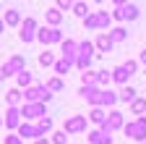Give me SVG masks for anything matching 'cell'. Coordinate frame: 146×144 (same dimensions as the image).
<instances>
[{
    "label": "cell",
    "mask_w": 146,
    "mask_h": 144,
    "mask_svg": "<svg viewBox=\"0 0 146 144\" xmlns=\"http://www.w3.org/2000/svg\"><path fill=\"white\" fill-rule=\"evenodd\" d=\"M110 24H112V13H107V11H94L91 16L84 19V29H102V31H107Z\"/></svg>",
    "instance_id": "obj_1"
},
{
    "label": "cell",
    "mask_w": 146,
    "mask_h": 144,
    "mask_svg": "<svg viewBox=\"0 0 146 144\" xmlns=\"http://www.w3.org/2000/svg\"><path fill=\"white\" fill-rule=\"evenodd\" d=\"M123 131H125L128 139L143 144V141H146V115H141V118H136V121H131V123H125Z\"/></svg>",
    "instance_id": "obj_2"
},
{
    "label": "cell",
    "mask_w": 146,
    "mask_h": 144,
    "mask_svg": "<svg viewBox=\"0 0 146 144\" xmlns=\"http://www.w3.org/2000/svg\"><path fill=\"white\" fill-rule=\"evenodd\" d=\"M21 115H24V121H36L39 123L47 115V107L42 102H24L21 105Z\"/></svg>",
    "instance_id": "obj_3"
},
{
    "label": "cell",
    "mask_w": 146,
    "mask_h": 144,
    "mask_svg": "<svg viewBox=\"0 0 146 144\" xmlns=\"http://www.w3.org/2000/svg\"><path fill=\"white\" fill-rule=\"evenodd\" d=\"M24 100H26V102H42V105H44V102L52 100V92H50L44 84H36V86H29L26 92H24Z\"/></svg>",
    "instance_id": "obj_4"
},
{
    "label": "cell",
    "mask_w": 146,
    "mask_h": 144,
    "mask_svg": "<svg viewBox=\"0 0 146 144\" xmlns=\"http://www.w3.org/2000/svg\"><path fill=\"white\" fill-rule=\"evenodd\" d=\"M138 71V63L136 60H128V63H123V66H117L115 71H112V81H117V84H128V79H131L133 74Z\"/></svg>",
    "instance_id": "obj_5"
},
{
    "label": "cell",
    "mask_w": 146,
    "mask_h": 144,
    "mask_svg": "<svg viewBox=\"0 0 146 144\" xmlns=\"http://www.w3.org/2000/svg\"><path fill=\"white\" fill-rule=\"evenodd\" d=\"M112 19H117V21H136L138 19V5H133V3H117Z\"/></svg>",
    "instance_id": "obj_6"
},
{
    "label": "cell",
    "mask_w": 146,
    "mask_h": 144,
    "mask_svg": "<svg viewBox=\"0 0 146 144\" xmlns=\"http://www.w3.org/2000/svg\"><path fill=\"white\" fill-rule=\"evenodd\" d=\"M36 40H39L42 45H63V31L60 29H52V26H42L39 31H36Z\"/></svg>",
    "instance_id": "obj_7"
},
{
    "label": "cell",
    "mask_w": 146,
    "mask_h": 144,
    "mask_svg": "<svg viewBox=\"0 0 146 144\" xmlns=\"http://www.w3.org/2000/svg\"><path fill=\"white\" fill-rule=\"evenodd\" d=\"M36 19H31V16H26L24 19V24H21V31H18V37H21V42L24 45H29V42H34L36 40Z\"/></svg>",
    "instance_id": "obj_8"
},
{
    "label": "cell",
    "mask_w": 146,
    "mask_h": 144,
    "mask_svg": "<svg viewBox=\"0 0 146 144\" xmlns=\"http://www.w3.org/2000/svg\"><path fill=\"white\" fill-rule=\"evenodd\" d=\"M63 131L65 134H81V131H86V115H70V118H65Z\"/></svg>",
    "instance_id": "obj_9"
},
{
    "label": "cell",
    "mask_w": 146,
    "mask_h": 144,
    "mask_svg": "<svg viewBox=\"0 0 146 144\" xmlns=\"http://www.w3.org/2000/svg\"><path fill=\"white\" fill-rule=\"evenodd\" d=\"M117 129H125V121H123V113L112 110V113H107V121H104V126H102V131L112 134V131H117Z\"/></svg>",
    "instance_id": "obj_10"
},
{
    "label": "cell",
    "mask_w": 146,
    "mask_h": 144,
    "mask_svg": "<svg viewBox=\"0 0 146 144\" xmlns=\"http://www.w3.org/2000/svg\"><path fill=\"white\" fill-rule=\"evenodd\" d=\"M3 123H5V129L18 131V126H21V107H8V110H5V118H3Z\"/></svg>",
    "instance_id": "obj_11"
},
{
    "label": "cell",
    "mask_w": 146,
    "mask_h": 144,
    "mask_svg": "<svg viewBox=\"0 0 146 144\" xmlns=\"http://www.w3.org/2000/svg\"><path fill=\"white\" fill-rule=\"evenodd\" d=\"M24 66H26V63H24V55H11V60L3 66V68H5V76H13V74L18 76L21 71H26Z\"/></svg>",
    "instance_id": "obj_12"
},
{
    "label": "cell",
    "mask_w": 146,
    "mask_h": 144,
    "mask_svg": "<svg viewBox=\"0 0 146 144\" xmlns=\"http://www.w3.org/2000/svg\"><path fill=\"white\" fill-rule=\"evenodd\" d=\"M18 136H21L24 141H26V139H34V141H36V139H42L39 129H36L34 123H26V121H24L21 126H18Z\"/></svg>",
    "instance_id": "obj_13"
},
{
    "label": "cell",
    "mask_w": 146,
    "mask_h": 144,
    "mask_svg": "<svg viewBox=\"0 0 146 144\" xmlns=\"http://www.w3.org/2000/svg\"><path fill=\"white\" fill-rule=\"evenodd\" d=\"M112 37H110V31H99V37L94 40V47L99 50V52H110V50H112Z\"/></svg>",
    "instance_id": "obj_14"
},
{
    "label": "cell",
    "mask_w": 146,
    "mask_h": 144,
    "mask_svg": "<svg viewBox=\"0 0 146 144\" xmlns=\"http://www.w3.org/2000/svg\"><path fill=\"white\" fill-rule=\"evenodd\" d=\"M89 144H112V134H107V131L97 129V131L89 134Z\"/></svg>",
    "instance_id": "obj_15"
},
{
    "label": "cell",
    "mask_w": 146,
    "mask_h": 144,
    "mask_svg": "<svg viewBox=\"0 0 146 144\" xmlns=\"http://www.w3.org/2000/svg\"><path fill=\"white\" fill-rule=\"evenodd\" d=\"M63 58L76 60V58H78V42H73V40H63Z\"/></svg>",
    "instance_id": "obj_16"
},
{
    "label": "cell",
    "mask_w": 146,
    "mask_h": 144,
    "mask_svg": "<svg viewBox=\"0 0 146 144\" xmlns=\"http://www.w3.org/2000/svg\"><path fill=\"white\" fill-rule=\"evenodd\" d=\"M115 102H120V100H117V94H115V92H110V89H102V94H99V102H97V107H112Z\"/></svg>",
    "instance_id": "obj_17"
},
{
    "label": "cell",
    "mask_w": 146,
    "mask_h": 144,
    "mask_svg": "<svg viewBox=\"0 0 146 144\" xmlns=\"http://www.w3.org/2000/svg\"><path fill=\"white\" fill-rule=\"evenodd\" d=\"M24 100V92H21V89H8V92H5V102H8V107H18V102H21Z\"/></svg>",
    "instance_id": "obj_18"
},
{
    "label": "cell",
    "mask_w": 146,
    "mask_h": 144,
    "mask_svg": "<svg viewBox=\"0 0 146 144\" xmlns=\"http://www.w3.org/2000/svg\"><path fill=\"white\" fill-rule=\"evenodd\" d=\"M24 21H21V11L18 8H11V11H5V26H21Z\"/></svg>",
    "instance_id": "obj_19"
},
{
    "label": "cell",
    "mask_w": 146,
    "mask_h": 144,
    "mask_svg": "<svg viewBox=\"0 0 146 144\" xmlns=\"http://www.w3.org/2000/svg\"><path fill=\"white\" fill-rule=\"evenodd\" d=\"M81 84L84 86H97L99 84V71H84V74H81Z\"/></svg>",
    "instance_id": "obj_20"
},
{
    "label": "cell",
    "mask_w": 146,
    "mask_h": 144,
    "mask_svg": "<svg viewBox=\"0 0 146 144\" xmlns=\"http://www.w3.org/2000/svg\"><path fill=\"white\" fill-rule=\"evenodd\" d=\"M73 66H76V60H68V58H60L58 63H55V74H58V76L63 79V76L68 74V71H70Z\"/></svg>",
    "instance_id": "obj_21"
},
{
    "label": "cell",
    "mask_w": 146,
    "mask_h": 144,
    "mask_svg": "<svg viewBox=\"0 0 146 144\" xmlns=\"http://www.w3.org/2000/svg\"><path fill=\"white\" fill-rule=\"evenodd\" d=\"M86 118H89L91 123H97L99 129H102V126H104V121H107V113L102 110V107H91V113H89Z\"/></svg>",
    "instance_id": "obj_22"
},
{
    "label": "cell",
    "mask_w": 146,
    "mask_h": 144,
    "mask_svg": "<svg viewBox=\"0 0 146 144\" xmlns=\"http://www.w3.org/2000/svg\"><path fill=\"white\" fill-rule=\"evenodd\" d=\"M44 19H47V24H50L52 29H60V21H63V13H60L58 8H52V11H47V13H44Z\"/></svg>",
    "instance_id": "obj_23"
},
{
    "label": "cell",
    "mask_w": 146,
    "mask_h": 144,
    "mask_svg": "<svg viewBox=\"0 0 146 144\" xmlns=\"http://www.w3.org/2000/svg\"><path fill=\"white\" fill-rule=\"evenodd\" d=\"M117 100H120V102H136V89H133L131 84H125V86L120 89V94H117Z\"/></svg>",
    "instance_id": "obj_24"
},
{
    "label": "cell",
    "mask_w": 146,
    "mask_h": 144,
    "mask_svg": "<svg viewBox=\"0 0 146 144\" xmlns=\"http://www.w3.org/2000/svg\"><path fill=\"white\" fill-rule=\"evenodd\" d=\"M131 113L138 115V118L146 113V100H143V97H136V102H131Z\"/></svg>",
    "instance_id": "obj_25"
},
{
    "label": "cell",
    "mask_w": 146,
    "mask_h": 144,
    "mask_svg": "<svg viewBox=\"0 0 146 144\" xmlns=\"http://www.w3.org/2000/svg\"><path fill=\"white\" fill-rule=\"evenodd\" d=\"M94 42H89V40H84V42H78V55H86V58H91L94 55Z\"/></svg>",
    "instance_id": "obj_26"
},
{
    "label": "cell",
    "mask_w": 146,
    "mask_h": 144,
    "mask_svg": "<svg viewBox=\"0 0 146 144\" xmlns=\"http://www.w3.org/2000/svg\"><path fill=\"white\" fill-rule=\"evenodd\" d=\"M16 84H18V89L24 86V92H26V89L31 86V74H29V71H21V74L16 76Z\"/></svg>",
    "instance_id": "obj_27"
},
{
    "label": "cell",
    "mask_w": 146,
    "mask_h": 144,
    "mask_svg": "<svg viewBox=\"0 0 146 144\" xmlns=\"http://www.w3.org/2000/svg\"><path fill=\"white\" fill-rule=\"evenodd\" d=\"M44 86L50 89V92H63V89H65V81H63L60 76H55V79H50V81H47Z\"/></svg>",
    "instance_id": "obj_28"
},
{
    "label": "cell",
    "mask_w": 146,
    "mask_h": 144,
    "mask_svg": "<svg viewBox=\"0 0 146 144\" xmlns=\"http://www.w3.org/2000/svg\"><path fill=\"white\" fill-rule=\"evenodd\" d=\"M55 63H58V60H55V55H52V52H47V50H44L42 55H39V66H42V68H50V66L55 68Z\"/></svg>",
    "instance_id": "obj_29"
},
{
    "label": "cell",
    "mask_w": 146,
    "mask_h": 144,
    "mask_svg": "<svg viewBox=\"0 0 146 144\" xmlns=\"http://www.w3.org/2000/svg\"><path fill=\"white\" fill-rule=\"evenodd\" d=\"M73 13L81 16V19H86V16H91V8L86 3H73Z\"/></svg>",
    "instance_id": "obj_30"
},
{
    "label": "cell",
    "mask_w": 146,
    "mask_h": 144,
    "mask_svg": "<svg viewBox=\"0 0 146 144\" xmlns=\"http://www.w3.org/2000/svg\"><path fill=\"white\" fill-rule=\"evenodd\" d=\"M110 37H112V42H123V40L128 37V31H125L123 26H117V29H112V31H110Z\"/></svg>",
    "instance_id": "obj_31"
},
{
    "label": "cell",
    "mask_w": 146,
    "mask_h": 144,
    "mask_svg": "<svg viewBox=\"0 0 146 144\" xmlns=\"http://www.w3.org/2000/svg\"><path fill=\"white\" fill-rule=\"evenodd\" d=\"M36 129H39V134L44 136L47 131H52V118H42L39 123H36Z\"/></svg>",
    "instance_id": "obj_32"
},
{
    "label": "cell",
    "mask_w": 146,
    "mask_h": 144,
    "mask_svg": "<svg viewBox=\"0 0 146 144\" xmlns=\"http://www.w3.org/2000/svg\"><path fill=\"white\" fill-rule=\"evenodd\" d=\"M110 81H112V71H99V84H97V86L102 89V86H107Z\"/></svg>",
    "instance_id": "obj_33"
},
{
    "label": "cell",
    "mask_w": 146,
    "mask_h": 144,
    "mask_svg": "<svg viewBox=\"0 0 146 144\" xmlns=\"http://www.w3.org/2000/svg\"><path fill=\"white\" fill-rule=\"evenodd\" d=\"M89 66H91V58H86V55H78V58H76V68L89 71Z\"/></svg>",
    "instance_id": "obj_34"
},
{
    "label": "cell",
    "mask_w": 146,
    "mask_h": 144,
    "mask_svg": "<svg viewBox=\"0 0 146 144\" xmlns=\"http://www.w3.org/2000/svg\"><path fill=\"white\" fill-rule=\"evenodd\" d=\"M55 8H58L60 13L63 11H73V3H70V0H58V5H55Z\"/></svg>",
    "instance_id": "obj_35"
},
{
    "label": "cell",
    "mask_w": 146,
    "mask_h": 144,
    "mask_svg": "<svg viewBox=\"0 0 146 144\" xmlns=\"http://www.w3.org/2000/svg\"><path fill=\"white\" fill-rule=\"evenodd\" d=\"M52 144H68V136H65V131H58L52 136Z\"/></svg>",
    "instance_id": "obj_36"
},
{
    "label": "cell",
    "mask_w": 146,
    "mask_h": 144,
    "mask_svg": "<svg viewBox=\"0 0 146 144\" xmlns=\"http://www.w3.org/2000/svg\"><path fill=\"white\" fill-rule=\"evenodd\" d=\"M5 144H24V139L18 134H11V136H5Z\"/></svg>",
    "instance_id": "obj_37"
},
{
    "label": "cell",
    "mask_w": 146,
    "mask_h": 144,
    "mask_svg": "<svg viewBox=\"0 0 146 144\" xmlns=\"http://www.w3.org/2000/svg\"><path fill=\"white\" fill-rule=\"evenodd\" d=\"M3 79H8V76H5V68L0 66V81H3Z\"/></svg>",
    "instance_id": "obj_38"
},
{
    "label": "cell",
    "mask_w": 146,
    "mask_h": 144,
    "mask_svg": "<svg viewBox=\"0 0 146 144\" xmlns=\"http://www.w3.org/2000/svg\"><path fill=\"white\" fill-rule=\"evenodd\" d=\"M141 63H143V66H146V50H143V52H141Z\"/></svg>",
    "instance_id": "obj_39"
},
{
    "label": "cell",
    "mask_w": 146,
    "mask_h": 144,
    "mask_svg": "<svg viewBox=\"0 0 146 144\" xmlns=\"http://www.w3.org/2000/svg\"><path fill=\"white\" fill-rule=\"evenodd\" d=\"M34 144H50V141H47V139H36Z\"/></svg>",
    "instance_id": "obj_40"
},
{
    "label": "cell",
    "mask_w": 146,
    "mask_h": 144,
    "mask_svg": "<svg viewBox=\"0 0 146 144\" xmlns=\"http://www.w3.org/2000/svg\"><path fill=\"white\" fill-rule=\"evenodd\" d=\"M3 29H5V21H3V19H0V34H3Z\"/></svg>",
    "instance_id": "obj_41"
},
{
    "label": "cell",
    "mask_w": 146,
    "mask_h": 144,
    "mask_svg": "<svg viewBox=\"0 0 146 144\" xmlns=\"http://www.w3.org/2000/svg\"><path fill=\"white\" fill-rule=\"evenodd\" d=\"M0 126H3V118H0Z\"/></svg>",
    "instance_id": "obj_42"
},
{
    "label": "cell",
    "mask_w": 146,
    "mask_h": 144,
    "mask_svg": "<svg viewBox=\"0 0 146 144\" xmlns=\"http://www.w3.org/2000/svg\"><path fill=\"white\" fill-rule=\"evenodd\" d=\"M143 144H146V141H143Z\"/></svg>",
    "instance_id": "obj_43"
}]
</instances>
